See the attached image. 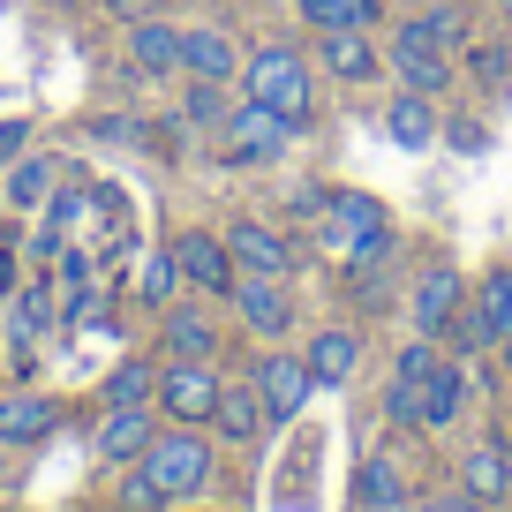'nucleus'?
Masks as SVG:
<instances>
[{"label":"nucleus","instance_id":"nucleus-13","mask_svg":"<svg viewBox=\"0 0 512 512\" xmlns=\"http://www.w3.org/2000/svg\"><path fill=\"white\" fill-rule=\"evenodd\" d=\"M362 354H369V339L354 332V324H317L309 347H302V362H309V377H317V392H339V384H354Z\"/></svg>","mask_w":512,"mask_h":512},{"label":"nucleus","instance_id":"nucleus-35","mask_svg":"<svg viewBox=\"0 0 512 512\" xmlns=\"http://www.w3.org/2000/svg\"><path fill=\"white\" fill-rule=\"evenodd\" d=\"M437 144H452V151H467V159H475V151H490V128H482L475 113H452V121L437 128Z\"/></svg>","mask_w":512,"mask_h":512},{"label":"nucleus","instance_id":"nucleus-11","mask_svg":"<svg viewBox=\"0 0 512 512\" xmlns=\"http://www.w3.org/2000/svg\"><path fill=\"white\" fill-rule=\"evenodd\" d=\"M128 76L136 83H174L181 76V23H166V16L128 23Z\"/></svg>","mask_w":512,"mask_h":512},{"label":"nucleus","instance_id":"nucleus-43","mask_svg":"<svg viewBox=\"0 0 512 512\" xmlns=\"http://www.w3.org/2000/svg\"><path fill=\"white\" fill-rule=\"evenodd\" d=\"M497 354H505V369H512V339H505V347H497Z\"/></svg>","mask_w":512,"mask_h":512},{"label":"nucleus","instance_id":"nucleus-8","mask_svg":"<svg viewBox=\"0 0 512 512\" xmlns=\"http://www.w3.org/2000/svg\"><path fill=\"white\" fill-rule=\"evenodd\" d=\"M166 249H174V264H181V287L226 302V287H234V272H241L234 249H226V234H211V226H181Z\"/></svg>","mask_w":512,"mask_h":512},{"label":"nucleus","instance_id":"nucleus-6","mask_svg":"<svg viewBox=\"0 0 512 512\" xmlns=\"http://www.w3.org/2000/svg\"><path fill=\"white\" fill-rule=\"evenodd\" d=\"M226 324L211 317V294H174L159 309V354L166 362H219Z\"/></svg>","mask_w":512,"mask_h":512},{"label":"nucleus","instance_id":"nucleus-17","mask_svg":"<svg viewBox=\"0 0 512 512\" xmlns=\"http://www.w3.org/2000/svg\"><path fill=\"white\" fill-rule=\"evenodd\" d=\"M377 31H317V76L332 83H377Z\"/></svg>","mask_w":512,"mask_h":512},{"label":"nucleus","instance_id":"nucleus-42","mask_svg":"<svg viewBox=\"0 0 512 512\" xmlns=\"http://www.w3.org/2000/svg\"><path fill=\"white\" fill-rule=\"evenodd\" d=\"M106 8H113L121 23H136V16H159V0H106Z\"/></svg>","mask_w":512,"mask_h":512},{"label":"nucleus","instance_id":"nucleus-23","mask_svg":"<svg viewBox=\"0 0 512 512\" xmlns=\"http://www.w3.org/2000/svg\"><path fill=\"white\" fill-rule=\"evenodd\" d=\"M53 189H61V159H46V151H23V159L0 174V204L8 211H46Z\"/></svg>","mask_w":512,"mask_h":512},{"label":"nucleus","instance_id":"nucleus-26","mask_svg":"<svg viewBox=\"0 0 512 512\" xmlns=\"http://www.w3.org/2000/svg\"><path fill=\"white\" fill-rule=\"evenodd\" d=\"M151 392H159V362H144V354L113 362L106 384H98V400H106V407H151Z\"/></svg>","mask_w":512,"mask_h":512},{"label":"nucleus","instance_id":"nucleus-30","mask_svg":"<svg viewBox=\"0 0 512 512\" xmlns=\"http://www.w3.org/2000/svg\"><path fill=\"white\" fill-rule=\"evenodd\" d=\"M181 294V264H174V249H151L144 256V272H136V302L144 309H166Z\"/></svg>","mask_w":512,"mask_h":512},{"label":"nucleus","instance_id":"nucleus-10","mask_svg":"<svg viewBox=\"0 0 512 512\" xmlns=\"http://www.w3.org/2000/svg\"><path fill=\"white\" fill-rule=\"evenodd\" d=\"M226 249H234L241 272H272V279H294V272H302V249H294L272 219H234V226H226Z\"/></svg>","mask_w":512,"mask_h":512},{"label":"nucleus","instance_id":"nucleus-24","mask_svg":"<svg viewBox=\"0 0 512 512\" xmlns=\"http://www.w3.org/2000/svg\"><path fill=\"white\" fill-rule=\"evenodd\" d=\"M226 113H234V83L189 76V91H181V128H189V136H219Z\"/></svg>","mask_w":512,"mask_h":512},{"label":"nucleus","instance_id":"nucleus-2","mask_svg":"<svg viewBox=\"0 0 512 512\" xmlns=\"http://www.w3.org/2000/svg\"><path fill=\"white\" fill-rule=\"evenodd\" d=\"M144 467H151V482L166 490V505H189V497H204L211 475H219V445H211L204 430H189V422H159Z\"/></svg>","mask_w":512,"mask_h":512},{"label":"nucleus","instance_id":"nucleus-4","mask_svg":"<svg viewBox=\"0 0 512 512\" xmlns=\"http://www.w3.org/2000/svg\"><path fill=\"white\" fill-rule=\"evenodd\" d=\"M219 392H226V369L219 362H159V422H189V430H211L219 415Z\"/></svg>","mask_w":512,"mask_h":512},{"label":"nucleus","instance_id":"nucleus-28","mask_svg":"<svg viewBox=\"0 0 512 512\" xmlns=\"http://www.w3.org/2000/svg\"><path fill=\"white\" fill-rule=\"evenodd\" d=\"M392 61V76H400V91H422V98H445L452 91V53H384Z\"/></svg>","mask_w":512,"mask_h":512},{"label":"nucleus","instance_id":"nucleus-1","mask_svg":"<svg viewBox=\"0 0 512 512\" xmlns=\"http://www.w3.org/2000/svg\"><path fill=\"white\" fill-rule=\"evenodd\" d=\"M234 91L256 98V106H272L279 121H294L302 136L317 128V61H309L302 46H287V38H272V46H241Z\"/></svg>","mask_w":512,"mask_h":512},{"label":"nucleus","instance_id":"nucleus-16","mask_svg":"<svg viewBox=\"0 0 512 512\" xmlns=\"http://www.w3.org/2000/svg\"><path fill=\"white\" fill-rule=\"evenodd\" d=\"M61 430V400L31 392V384H8L0 392V445H46Z\"/></svg>","mask_w":512,"mask_h":512},{"label":"nucleus","instance_id":"nucleus-27","mask_svg":"<svg viewBox=\"0 0 512 512\" xmlns=\"http://www.w3.org/2000/svg\"><path fill=\"white\" fill-rule=\"evenodd\" d=\"M445 354H460V362H475V354H497V324L482 317L475 287H467V302L452 309V324H445Z\"/></svg>","mask_w":512,"mask_h":512},{"label":"nucleus","instance_id":"nucleus-21","mask_svg":"<svg viewBox=\"0 0 512 512\" xmlns=\"http://www.w3.org/2000/svg\"><path fill=\"white\" fill-rule=\"evenodd\" d=\"M264 430H272V422H264V400H256V384H249V377H226L219 415H211V437H219V445H256Z\"/></svg>","mask_w":512,"mask_h":512},{"label":"nucleus","instance_id":"nucleus-37","mask_svg":"<svg viewBox=\"0 0 512 512\" xmlns=\"http://www.w3.org/2000/svg\"><path fill=\"white\" fill-rule=\"evenodd\" d=\"M23 151H31V121H0V174H8Z\"/></svg>","mask_w":512,"mask_h":512},{"label":"nucleus","instance_id":"nucleus-14","mask_svg":"<svg viewBox=\"0 0 512 512\" xmlns=\"http://www.w3.org/2000/svg\"><path fill=\"white\" fill-rule=\"evenodd\" d=\"M151 437H159V407H106L91 430V452L106 467H128V460H144Z\"/></svg>","mask_w":512,"mask_h":512},{"label":"nucleus","instance_id":"nucleus-32","mask_svg":"<svg viewBox=\"0 0 512 512\" xmlns=\"http://www.w3.org/2000/svg\"><path fill=\"white\" fill-rule=\"evenodd\" d=\"M113 505H121V512H166V490L151 482L144 460H128V467H121V490H113Z\"/></svg>","mask_w":512,"mask_h":512},{"label":"nucleus","instance_id":"nucleus-25","mask_svg":"<svg viewBox=\"0 0 512 512\" xmlns=\"http://www.w3.org/2000/svg\"><path fill=\"white\" fill-rule=\"evenodd\" d=\"M354 505H362V512H400L407 505V475L384 460V452L362 460V467H354Z\"/></svg>","mask_w":512,"mask_h":512},{"label":"nucleus","instance_id":"nucleus-9","mask_svg":"<svg viewBox=\"0 0 512 512\" xmlns=\"http://www.w3.org/2000/svg\"><path fill=\"white\" fill-rule=\"evenodd\" d=\"M226 302H234V317L249 324L256 339H287L294 332V287H287V279H272V272H234Z\"/></svg>","mask_w":512,"mask_h":512},{"label":"nucleus","instance_id":"nucleus-22","mask_svg":"<svg viewBox=\"0 0 512 512\" xmlns=\"http://www.w3.org/2000/svg\"><path fill=\"white\" fill-rule=\"evenodd\" d=\"M460 490L482 497V505H505L512 497V452L497 445V437H482V445L460 452Z\"/></svg>","mask_w":512,"mask_h":512},{"label":"nucleus","instance_id":"nucleus-7","mask_svg":"<svg viewBox=\"0 0 512 512\" xmlns=\"http://www.w3.org/2000/svg\"><path fill=\"white\" fill-rule=\"evenodd\" d=\"M249 384H256V400H264V422H302V407L317 400V377H309V362L302 354H287V347H264L249 362Z\"/></svg>","mask_w":512,"mask_h":512},{"label":"nucleus","instance_id":"nucleus-5","mask_svg":"<svg viewBox=\"0 0 512 512\" xmlns=\"http://www.w3.org/2000/svg\"><path fill=\"white\" fill-rule=\"evenodd\" d=\"M294 136H302V128L279 121L272 106H256V98H234V113H226V128H219V159H226V166H279Z\"/></svg>","mask_w":512,"mask_h":512},{"label":"nucleus","instance_id":"nucleus-20","mask_svg":"<svg viewBox=\"0 0 512 512\" xmlns=\"http://www.w3.org/2000/svg\"><path fill=\"white\" fill-rule=\"evenodd\" d=\"M437 128H445L437 98H422V91H392V98H384V136H392L400 151H430Z\"/></svg>","mask_w":512,"mask_h":512},{"label":"nucleus","instance_id":"nucleus-39","mask_svg":"<svg viewBox=\"0 0 512 512\" xmlns=\"http://www.w3.org/2000/svg\"><path fill=\"white\" fill-rule=\"evenodd\" d=\"M98 272V264H91V256H83V249H61V287H83V279H91Z\"/></svg>","mask_w":512,"mask_h":512},{"label":"nucleus","instance_id":"nucleus-33","mask_svg":"<svg viewBox=\"0 0 512 512\" xmlns=\"http://www.w3.org/2000/svg\"><path fill=\"white\" fill-rule=\"evenodd\" d=\"M437 362H445V339H430V332H415V339H407V347L400 354H392V377H407V384H422V377H430V369Z\"/></svg>","mask_w":512,"mask_h":512},{"label":"nucleus","instance_id":"nucleus-19","mask_svg":"<svg viewBox=\"0 0 512 512\" xmlns=\"http://www.w3.org/2000/svg\"><path fill=\"white\" fill-rule=\"evenodd\" d=\"M0 309H8V339H16V347H38V339L61 324V294H53L46 279H31V272H23V287L8 294Z\"/></svg>","mask_w":512,"mask_h":512},{"label":"nucleus","instance_id":"nucleus-41","mask_svg":"<svg viewBox=\"0 0 512 512\" xmlns=\"http://www.w3.org/2000/svg\"><path fill=\"white\" fill-rule=\"evenodd\" d=\"M422 512H490L482 497H467V490H452V497H437V505H422Z\"/></svg>","mask_w":512,"mask_h":512},{"label":"nucleus","instance_id":"nucleus-18","mask_svg":"<svg viewBox=\"0 0 512 512\" xmlns=\"http://www.w3.org/2000/svg\"><path fill=\"white\" fill-rule=\"evenodd\" d=\"M460 415H467V362L445 354V362L422 377V430L445 437V430H460Z\"/></svg>","mask_w":512,"mask_h":512},{"label":"nucleus","instance_id":"nucleus-15","mask_svg":"<svg viewBox=\"0 0 512 512\" xmlns=\"http://www.w3.org/2000/svg\"><path fill=\"white\" fill-rule=\"evenodd\" d=\"M181 76L204 83H234L241 76V46L226 23H181Z\"/></svg>","mask_w":512,"mask_h":512},{"label":"nucleus","instance_id":"nucleus-29","mask_svg":"<svg viewBox=\"0 0 512 512\" xmlns=\"http://www.w3.org/2000/svg\"><path fill=\"white\" fill-rule=\"evenodd\" d=\"M294 8L317 31H377L384 23V0H294Z\"/></svg>","mask_w":512,"mask_h":512},{"label":"nucleus","instance_id":"nucleus-34","mask_svg":"<svg viewBox=\"0 0 512 512\" xmlns=\"http://www.w3.org/2000/svg\"><path fill=\"white\" fill-rule=\"evenodd\" d=\"M384 415H392V430H422V384L392 377L384 384Z\"/></svg>","mask_w":512,"mask_h":512},{"label":"nucleus","instance_id":"nucleus-45","mask_svg":"<svg viewBox=\"0 0 512 512\" xmlns=\"http://www.w3.org/2000/svg\"><path fill=\"white\" fill-rule=\"evenodd\" d=\"M0 392H8V362H0Z\"/></svg>","mask_w":512,"mask_h":512},{"label":"nucleus","instance_id":"nucleus-12","mask_svg":"<svg viewBox=\"0 0 512 512\" xmlns=\"http://www.w3.org/2000/svg\"><path fill=\"white\" fill-rule=\"evenodd\" d=\"M460 302H467V279L452 272V264H422L415 287H407V324L430 332V339H445V324H452V309H460Z\"/></svg>","mask_w":512,"mask_h":512},{"label":"nucleus","instance_id":"nucleus-36","mask_svg":"<svg viewBox=\"0 0 512 512\" xmlns=\"http://www.w3.org/2000/svg\"><path fill=\"white\" fill-rule=\"evenodd\" d=\"M46 219L61 226V234H68V226L83 219V181H76V189H53V196H46Z\"/></svg>","mask_w":512,"mask_h":512},{"label":"nucleus","instance_id":"nucleus-44","mask_svg":"<svg viewBox=\"0 0 512 512\" xmlns=\"http://www.w3.org/2000/svg\"><path fill=\"white\" fill-rule=\"evenodd\" d=\"M505 422H512V384H505Z\"/></svg>","mask_w":512,"mask_h":512},{"label":"nucleus","instance_id":"nucleus-3","mask_svg":"<svg viewBox=\"0 0 512 512\" xmlns=\"http://www.w3.org/2000/svg\"><path fill=\"white\" fill-rule=\"evenodd\" d=\"M377 234H392V211H384L369 189H332V196H324V211H317V249L332 256V264H354Z\"/></svg>","mask_w":512,"mask_h":512},{"label":"nucleus","instance_id":"nucleus-40","mask_svg":"<svg viewBox=\"0 0 512 512\" xmlns=\"http://www.w3.org/2000/svg\"><path fill=\"white\" fill-rule=\"evenodd\" d=\"M475 76H482V83H505V46H482V53H475Z\"/></svg>","mask_w":512,"mask_h":512},{"label":"nucleus","instance_id":"nucleus-31","mask_svg":"<svg viewBox=\"0 0 512 512\" xmlns=\"http://www.w3.org/2000/svg\"><path fill=\"white\" fill-rule=\"evenodd\" d=\"M475 302H482V317L497 324V347L512 339V264H490V272L475 279Z\"/></svg>","mask_w":512,"mask_h":512},{"label":"nucleus","instance_id":"nucleus-38","mask_svg":"<svg viewBox=\"0 0 512 512\" xmlns=\"http://www.w3.org/2000/svg\"><path fill=\"white\" fill-rule=\"evenodd\" d=\"M23 287V256H16V241H0V302Z\"/></svg>","mask_w":512,"mask_h":512}]
</instances>
